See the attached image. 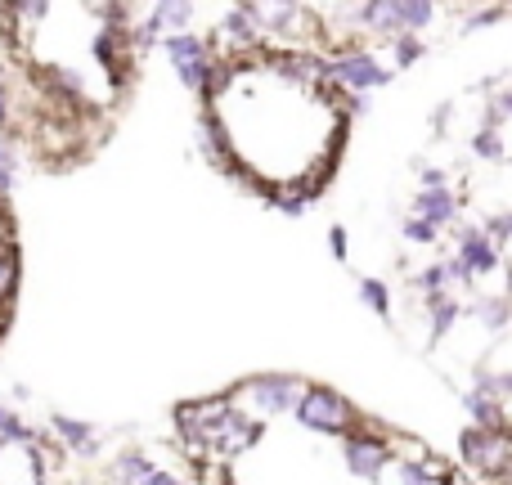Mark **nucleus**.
Wrapping results in <instances>:
<instances>
[{"instance_id": "nucleus-1", "label": "nucleus", "mask_w": 512, "mask_h": 485, "mask_svg": "<svg viewBox=\"0 0 512 485\" xmlns=\"http://www.w3.org/2000/svg\"><path fill=\"white\" fill-rule=\"evenodd\" d=\"M297 423L310 427V432H360L355 427V405L346 396H337L333 387H306L297 405Z\"/></svg>"}, {"instance_id": "nucleus-2", "label": "nucleus", "mask_w": 512, "mask_h": 485, "mask_svg": "<svg viewBox=\"0 0 512 485\" xmlns=\"http://www.w3.org/2000/svg\"><path fill=\"white\" fill-rule=\"evenodd\" d=\"M459 450H463V463L486 477H504L508 463H512V436L508 432H495V427H468L459 436Z\"/></svg>"}, {"instance_id": "nucleus-3", "label": "nucleus", "mask_w": 512, "mask_h": 485, "mask_svg": "<svg viewBox=\"0 0 512 485\" xmlns=\"http://www.w3.org/2000/svg\"><path fill=\"white\" fill-rule=\"evenodd\" d=\"M243 391H248V400L256 405L261 418H279V414H288V409L301 405L306 382L292 378V373H261V378H252Z\"/></svg>"}, {"instance_id": "nucleus-4", "label": "nucleus", "mask_w": 512, "mask_h": 485, "mask_svg": "<svg viewBox=\"0 0 512 485\" xmlns=\"http://www.w3.org/2000/svg\"><path fill=\"white\" fill-rule=\"evenodd\" d=\"M387 441L373 432H351L346 436V468H351V477L360 481H378L382 472H387Z\"/></svg>"}, {"instance_id": "nucleus-5", "label": "nucleus", "mask_w": 512, "mask_h": 485, "mask_svg": "<svg viewBox=\"0 0 512 485\" xmlns=\"http://www.w3.org/2000/svg\"><path fill=\"white\" fill-rule=\"evenodd\" d=\"M333 72H337V81H342L346 90H355V95L378 90V86H387V81H391V72L382 68L373 54H364V50H346L342 59H333Z\"/></svg>"}, {"instance_id": "nucleus-6", "label": "nucleus", "mask_w": 512, "mask_h": 485, "mask_svg": "<svg viewBox=\"0 0 512 485\" xmlns=\"http://www.w3.org/2000/svg\"><path fill=\"white\" fill-rule=\"evenodd\" d=\"M454 243H459V256L477 270V279H486V274H495L499 265H504V256H499V243L486 234V225H459L454 230Z\"/></svg>"}, {"instance_id": "nucleus-7", "label": "nucleus", "mask_w": 512, "mask_h": 485, "mask_svg": "<svg viewBox=\"0 0 512 485\" xmlns=\"http://www.w3.org/2000/svg\"><path fill=\"white\" fill-rule=\"evenodd\" d=\"M256 436H261V423H252L248 414H239V409H234V414L225 418L212 436H207V445H212L216 454H239V450H248Z\"/></svg>"}, {"instance_id": "nucleus-8", "label": "nucleus", "mask_w": 512, "mask_h": 485, "mask_svg": "<svg viewBox=\"0 0 512 485\" xmlns=\"http://www.w3.org/2000/svg\"><path fill=\"white\" fill-rule=\"evenodd\" d=\"M414 216H423V221H432L436 230H445V225L459 221V198H454V189H418Z\"/></svg>"}, {"instance_id": "nucleus-9", "label": "nucleus", "mask_w": 512, "mask_h": 485, "mask_svg": "<svg viewBox=\"0 0 512 485\" xmlns=\"http://www.w3.org/2000/svg\"><path fill=\"white\" fill-rule=\"evenodd\" d=\"M463 409L472 414L477 427H495V432H508V414H504V400L499 396H486V391H463Z\"/></svg>"}, {"instance_id": "nucleus-10", "label": "nucleus", "mask_w": 512, "mask_h": 485, "mask_svg": "<svg viewBox=\"0 0 512 485\" xmlns=\"http://www.w3.org/2000/svg\"><path fill=\"white\" fill-rule=\"evenodd\" d=\"M427 324H432V342H441V337L454 333V324L463 319V306L454 301V292H441V297H427Z\"/></svg>"}, {"instance_id": "nucleus-11", "label": "nucleus", "mask_w": 512, "mask_h": 485, "mask_svg": "<svg viewBox=\"0 0 512 485\" xmlns=\"http://www.w3.org/2000/svg\"><path fill=\"white\" fill-rule=\"evenodd\" d=\"M468 310L477 315V324L486 328V333H504V328L512 324V297L508 292H499V297H477Z\"/></svg>"}, {"instance_id": "nucleus-12", "label": "nucleus", "mask_w": 512, "mask_h": 485, "mask_svg": "<svg viewBox=\"0 0 512 485\" xmlns=\"http://www.w3.org/2000/svg\"><path fill=\"white\" fill-rule=\"evenodd\" d=\"M54 436H59L63 445H72V450H81V454H95V427L90 423H81V418H54Z\"/></svg>"}, {"instance_id": "nucleus-13", "label": "nucleus", "mask_w": 512, "mask_h": 485, "mask_svg": "<svg viewBox=\"0 0 512 485\" xmlns=\"http://www.w3.org/2000/svg\"><path fill=\"white\" fill-rule=\"evenodd\" d=\"M472 153H477L481 162H504L508 144H504V135H499V126H481V131L472 135Z\"/></svg>"}, {"instance_id": "nucleus-14", "label": "nucleus", "mask_w": 512, "mask_h": 485, "mask_svg": "<svg viewBox=\"0 0 512 485\" xmlns=\"http://www.w3.org/2000/svg\"><path fill=\"white\" fill-rule=\"evenodd\" d=\"M450 283H454L450 265H445V261H436V265H427V270H418L414 288L423 292V301H427V297H441V292H450Z\"/></svg>"}, {"instance_id": "nucleus-15", "label": "nucleus", "mask_w": 512, "mask_h": 485, "mask_svg": "<svg viewBox=\"0 0 512 485\" xmlns=\"http://www.w3.org/2000/svg\"><path fill=\"white\" fill-rule=\"evenodd\" d=\"M355 292H360V301L373 310V315H382V319L391 315V288L382 279H360L355 283Z\"/></svg>"}, {"instance_id": "nucleus-16", "label": "nucleus", "mask_w": 512, "mask_h": 485, "mask_svg": "<svg viewBox=\"0 0 512 485\" xmlns=\"http://www.w3.org/2000/svg\"><path fill=\"white\" fill-rule=\"evenodd\" d=\"M472 387H477V391H486V396L508 400V396H512V369H477V378H472Z\"/></svg>"}, {"instance_id": "nucleus-17", "label": "nucleus", "mask_w": 512, "mask_h": 485, "mask_svg": "<svg viewBox=\"0 0 512 485\" xmlns=\"http://www.w3.org/2000/svg\"><path fill=\"white\" fill-rule=\"evenodd\" d=\"M400 14H405V32H423L436 14V0H400Z\"/></svg>"}, {"instance_id": "nucleus-18", "label": "nucleus", "mask_w": 512, "mask_h": 485, "mask_svg": "<svg viewBox=\"0 0 512 485\" xmlns=\"http://www.w3.org/2000/svg\"><path fill=\"white\" fill-rule=\"evenodd\" d=\"M144 477H153V463L144 459V454H122V459H117V481H126V485H140Z\"/></svg>"}, {"instance_id": "nucleus-19", "label": "nucleus", "mask_w": 512, "mask_h": 485, "mask_svg": "<svg viewBox=\"0 0 512 485\" xmlns=\"http://www.w3.org/2000/svg\"><path fill=\"white\" fill-rule=\"evenodd\" d=\"M14 288H18V256L14 247H0V306H9Z\"/></svg>"}, {"instance_id": "nucleus-20", "label": "nucleus", "mask_w": 512, "mask_h": 485, "mask_svg": "<svg viewBox=\"0 0 512 485\" xmlns=\"http://www.w3.org/2000/svg\"><path fill=\"white\" fill-rule=\"evenodd\" d=\"M400 234H405V243H414V247H432L441 239V230H436L432 221H423V216H409V221L400 225Z\"/></svg>"}, {"instance_id": "nucleus-21", "label": "nucleus", "mask_w": 512, "mask_h": 485, "mask_svg": "<svg viewBox=\"0 0 512 485\" xmlns=\"http://www.w3.org/2000/svg\"><path fill=\"white\" fill-rule=\"evenodd\" d=\"M391 45H396V63H400V68H409V63H414V59H423V50H427V45L418 41L414 32L396 36V41H391Z\"/></svg>"}, {"instance_id": "nucleus-22", "label": "nucleus", "mask_w": 512, "mask_h": 485, "mask_svg": "<svg viewBox=\"0 0 512 485\" xmlns=\"http://www.w3.org/2000/svg\"><path fill=\"white\" fill-rule=\"evenodd\" d=\"M0 436H5V441H32V432H27L23 423H18V414L9 405H0Z\"/></svg>"}, {"instance_id": "nucleus-23", "label": "nucleus", "mask_w": 512, "mask_h": 485, "mask_svg": "<svg viewBox=\"0 0 512 485\" xmlns=\"http://www.w3.org/2000/svg\"><path fill=\"white\" fill-rule=\"evenodd\" d=\"M14 171H18L14 149H9V140L0 135V198H5V194H9V185H14Z\"/></svg>"}, {"instance_id": "nucleus-24", "label": "nucleus", "mask_w": 512, "mask_h": 485, "mask_svg": "<svg viewBox=\"0 0 512 485\" xmlns=\"http://www.w3.org/2000/svg\"><path fill=\"white\" fill-rule=\"evenodd\" d=\"M414 167H418V185H423V189H450L445 167H432V162H414Z\"/></svg>"}, {"instance_id": "nucleus-25", "label": "nucleus", "mask_w": 512, "mask_h": 485, "mask_svg": "<svg viewBox=\"0 0 512 485\" xmlns=\"http://www.w3.org/2000/svg\"><path fill=\"white\" fill-rule=\"evenodd\" d=\"M486 234L495 243H512V212H495V216H486Z\"/></svg>"}, {"instance_id": "nucleus-26", "label": "nucleus", "mask_w": 512, "mask_h": 485, "mask_svg": "<svg viewBox=\"0 0 512 485\" xmlns=\"http://www.w3.org/2000/svg\"><path fill=\"white\" fill-rule=\"evenodd\" d=\"M432 477H427V468L423 463H414V459H400V485H427Z\"/></svg>"}, {"instance_id": "nucleus-27", "label": "nucleus", "mask_w": 512, "mask_h": 485, "mask_svg": "<svg viewBox=\"0 0 512 485\" xmlns=\"http://www.w3.org/2000/svg\"><path fill=\"white\" fill-rule=\"evenodd\" d=\"M328 239H333V256H337V261H346V230H342V225H333V230H328Z\"/></svg>"}, {"instance_id": "nucleus-28", "label": "nucleus", "mask_w": 512, "mask_h": 485, "mask_svg": "<svg viewBox=\"0 0 512 485\" xmlns=\"http://www.w3.org/2000/svg\"><path fill=\"white\" fill-rule=\"evenodd\" d=\"M450 117H454V104H441V108H436V117H432L436 135H445V126H450Z\"/></svg>"}, {"instance_id": "nucleus-29", "label": "nucleus", "mask_w": 512, "mask_h": 485, "mask_svg": "<svg viewBox=\"0 0 512 485\" xmlns=\"http://www.w3.org/2000/svg\"><path fill=\"white\" fill-rule=\"evenodd\" d=\"M140 485H180V481L171 477V472H153V477H144Z\"/></svg>"}, {"instance_id": "nucleus-30", "label": "nucleus", "mask_w": 512, "mask_h": 485, "mask_svg": "<svg viewBox=\"0 0 512 485\" xmlns=\"http://www.w3.org/2000/svg\"><path fill=\"white\" fill-rule=\"evenodd\" d=\"M5 131H9V95L0 90V135H5Z\"/></svg>"}, {"instance_id": "nucleus-31", "label": "nucleus", "mask_w": 512, "mask_h": 485, "mask_svg": "<svg viewBox=\"0 0 512 485\" xmlns=\"http://www.w3.org/2000/svg\"><path fill=\"white\" fill-rule=\"evenodd\" d=\"M0 90H5V68H0Z\"/></svg>"}]
</instances>
